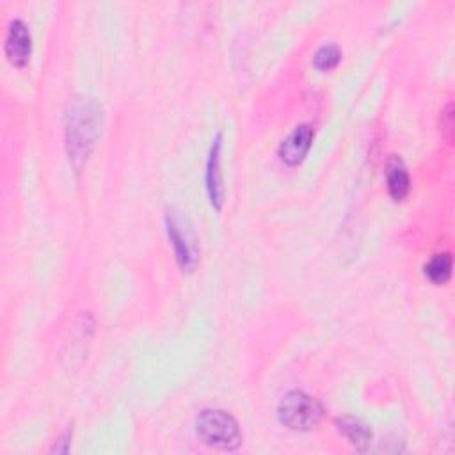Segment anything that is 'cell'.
<instances>
[{
    "instance_id": "1",
    "label": "cell",
    "mask_w": 455,
    "mask_h": 455,
    "mask_svg": "<svg viewBox=\"0 0 455 455\" xmlns=\"http://www.w3.org/2000/svg\"><path fill=\"white\" fill-rule=\"evenodd\" d=\"M103 105L89 94H76L64 110V149L69 165L80 172L101 137Z\"/></svg>"
},
{
    "instance_id": "2",
    "label": "cell",
    "mask_w": 455,
    "mask_h": 455,
    "mask_svg": "<svg viewBox=\"0 0 455 455\" xmlns=\"http://www.w3.org/2000/svg\"><path fill=\"white\" fill-rule=\"evenodd\" d=\"M196 435L210 448L235 451L242 444V430L236 418L224 409H203L196 416Z\"/></svg>"
},
{
    "instance_id": "3",
    "label": "cell",
    "mask_w": 455,
    "mask_h": 455,
    "mask_svg": "<svg viewBox=\"0 0 455 455\" xmlns=\"http://www.w3.org/2000/svg\"><path fill=\"white\" fill-rule=\"evenodd\" d=\"M275 412L279 423L288 430L309 432L320 425L323 405L316 396L302 389H291L281 396Z\"/></svg>"
},
{
    "instance_id": "4",
    "label": "cell",
    "mask_w": 455,
    "mask_h": 455,
    "mask_svg": "<svg viewBox=\"0 0 455 455\" xmlns=\"http://www.w3.org/2000/svg\"><path fill=\"white\" fill-rule=\"evenodd\" d=\"M167 238L174 249V258L185 272H192L201 258V243L190 220L178 210L169 208L164 217Z\"/></svg>"
},
{
    "instance_id": "5",
    "label": "cell",
    "mask_w": 455,
    "mask_h": 455,
    "mask_svg": "<svg viewBox=\"0 0 455 455\" xmlns=\"http://www.w3.org/2000/svg\"><path fill=\"white\" fill-rule=\"evenodd\" d=\"M220 151H222V132L219 130L210 144L206 164H204V188L208 194L210 204L220 212L226 201V187H224V176L220 171Z\"/></svg>"
},
{
    "instance_id": "6",
    "label": "cell",
    "mask_w": 455,
    "mask_h": 455,
    "mask_svg": "<svg viewBox=\"0 0 455 455\" xmlns=\"http://www.w3.org/2000/svg\"><path fill=\"white\" fill-rule=\"evenodd\" d=\"M4 53L14 68H25L32 53V36L28 25L21 18H12L7 23Z\"/></svg>"
},
{
    "instance_id": "7",
    "label": "cell",
    "mask_w": 455,
    "mask_h": 455,
    "mask_svg": "<svg viewBox=\"0 0 455 455\" xmlns=\"http://www.w3.org/2000/svg\"><path fill=\"white\" fill-rule=\"evenodd\" d=\"M313 137H315V130L311 124L307 123H300L297 124L281 142L277 148V155L281 158L283 164L295 167L299 164H302V160L306 158V155L311 149L313 144Z\"/></svg>"
},
{
    "instance_id": "8",
    "label": "cell",
    "mask_w": 455,
    "mask_h": 455,
    "mask_svg": "<svg viewBox=\"0 0 455 455\" xmlns=\"http://www.w3.org/2000/svg\"><path fill=\"white\" fill-rule=\"evenodd\" d=\"M336 430L359 451H364L373 437L370 425L354 416H339L334 419Z\"/></svg>"
},
{
    "instance_id": "9",
    "label": "cell",
    "mask_w": 455,
    "mask_h": 455,
    "mask_svg": "<svg viewBox=\"0 0 455 455\" xmlns=\"http://www.w3.org/2000/svg\"><path fill=\"white\" fill-rule=\"evenodd\" d=\"M386 185L393 201H402L411 190V176L403 160L393 155L386 164Z\"/></svg>"
},
{
    "instance_id": "10",
    "label": "cell",
    "mask_w": 455,
    "mask_h": 455,
    "mask_svg": "<svg viewBox=\"0 0 455 455\" xmlns=\"http://www.w3.org/2000/svg\"><path fill=\"white\" fill-rule=\"evenodd\" d=\"M451 267H453V259L450 252H435L425 263L423 272L430 283L444 284L451 275Z\"/></svg>"
},
{
    "instance_id": "11",
    "label": "cell",
    "mask_w": 455,
    "mask_h": 455,
    "mask_svg": "<svg viewBox=\"0 0 455 455\" xmlns=\"http://www.w3.org/2000/svg\"><path fill=\"white\" fill-rule=\"evenodd\" d=\"M341 60V50L338 44L334 43H327V44H322L315 53H313V66L318 69V71H329L332 68H336Z\"/></svg>"
},
{
    "instance_id": "12",
    "label": "cell",
    "mask_w": 455,
    "mask_h": 455,
    "mask_svg": "<svg viewBox=\"0 0 455 455\" xmlns=\"http://www.w3.org/2000/svg\"><path fill=\"white\" fill-rule=\"evenodd\" d=\"M441 132L444 133L446 140H451V133H453V105L451 101L446 103V107L441 110Z\"/></svg>"
},
{
    "instance_id": "13",
    "label": "cell",
    "mask_w": 455,
    "mask_h": 455,
    "mask_svg": "<svg viewBox=\"0 0 455 455\" xmlns=\"http://www.w3.org/2000/svg\"><path fill=\"white\" fill-rule=\"evenodd\" d=\"M71 435H73V428H68L60 434V437L55 441L53 448L50 450L52 453H68L69 451V444H71Z\"/></svg>"
}]
</instances>
